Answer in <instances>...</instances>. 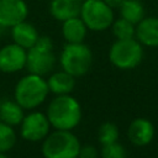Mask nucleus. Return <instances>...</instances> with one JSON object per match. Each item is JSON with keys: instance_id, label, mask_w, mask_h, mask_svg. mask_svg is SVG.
Instances as JSON below:
<instances>
[{"instance_id": "obj_1", "label": "nucleus", "mask_w": 158, "mask_h": 158, "mask_svg": "<svg viewBox=\"0 0 158 158\" xmlns=\"http://www.w3.org/2000/svg\"><path fill=\"white\" fill-rule=\"evenodd\" d=\"M46 115L54 130L73 131L81 121L83 111L79 101L70 94L56 95L48 104Z\"/></svg>"}, {"instance_id": "obj_2", "label": "nucleus", "mask_w": 158, "mask_h": 158, "mask_svg": "<svg viewBox=\"0 0 158 158\" xmlns=\"http://www.w3.org/2000/svg\"><path fill=\"white\" fill-rule=\"evenodd\" d=\"M49 94L47 80L42 75L28 73L19 79L15 85V101L25 110H33L41 106Z\"/></svg>"}, {"instance_id": "obj_3", "label": "nucleus", "mask_w": 158, "mask_h": 158, "mask_svg": "<svg viewBox=\"0 0 158 158\" xmlns=\"http://www.w3.org/2000/svg\"><path fill=\"white\" fill-rule=\"evenodd\" d=\"M80 147L79 138L72 131L54 130L42 141L41 152L44 158H77Z\"/></svg>"}, {"instance_id": "obj_4", "label": "nucleus", "mask_w": 158, "mask_h": 158, "mask_svg": "<svg viewBox=\"0 0 158 158\" xmlns=\"http://www.w3.org/2000/svg\"><path fill=\"white\" fill-rule=\"evenodd\" d=\"M59 63L62 69L73 77H83L91 68L93 52L84 42L67 43L60 52Z\"/></svg>"}, {"instance_id": "obj_5", "label": "nucleus", "mask_w": 158, "mask_h": 158, "mask_svg": "<svg viewBox=\"0 0 158 158\" xmlns=\"http://www.w3.org/2000/svg\"><path fill=\"white\" fill-rule=\"evenodd\" d=\"M56 65V56L53 53V42L48 36H40L37 42L27 49L26 69L28 73L44 77L51 73Z\"/></svg>"}, {"instance_id": "obj_6", "label": "nucleus", "mask_w": 158, "mask_h": 158, "mask_svg": "<svg viewBox=\"0 0 158 158\" xmlns=\"http://www.w3.org/2000/svg\"><path fill=\"white\" fill-rule=\"evenodd\" d=\"M143 59V46L136 38L116 40L109 49L110 63L123 70L133 69Z\"/></svg>"}, {"instance_id": "obj_7", "label": "nucleus", "mask_w": 158, "mask_h": 158, "mask_svg": "<svg viewBox=\"0 0 158 158\" xmlns=\"http://www.w3.org/2000/svg\"><path fill=\"white\" fill-rule=\"evenodd\" d=\"M79 16L88 30L95 32L110 28L115 20L114 7L104 0H83Z\"/></svg>"}, {"instance_id": "obj_8", "label": "nucleus", "mask_w": 158, "mask_h": 158, "mask_svg": "<svg viewBox=\"0 0 158 158\" xmlns=\"http://www.w3.org/2000/svg\"><path fill=\"white\" fill-rule=\"evenodd\" d=\"M20 126V135L25 141L28 142H40L46 138L51 132V123L46 112L42 111H31L25 115Z\"/></svg>"}, {"instance_id": "obj_9", "label": "nucleus", "mask_w": 158, "mask_h": 158, "mask_svg": "<svg viewBox=\"0 0 158 158\" xmlns=\"http://www.w3.org/2000/svg\"><path fill=\"white\" fill-rule=\"evenodd\" d=\"M27 51L16 43H9L0 48V72L16 73L26 67Z\"/></svg>"}, {"instance_id": "obj_10", "label": "nucleus", "mask_w": 158, "mask_h": 158, "mask_svg": "<svg viewBox=\"0 0 158 158\" xmlns=\"http://www.w3.org/2000/svg\"><path fill=\"white\" fill-rule=\"evenodd\" d=\"M28 6L25 0H0V27L11 28L25 21Z\"/></svg>"}, {"instance_id": "obj_11", "label": "nucleus", "mask_w": 158, "mask_h": 158, "mask_svg": "<svg viewBox=\"0 0 158 158\" xmlns=\"http://www.w3.org/2000/svg\"><path fill=\"white\" fill-rule=\"evenodd\" d=\"M127 137L135 146L143 147L152 142L154 137V125L144 117H137L128 125Z\"/></svg>"}, {"instance_id": "obj_12", "label": "nucleus", "mask_w": 158, "mask_h": 158, "mask_svg": "<svg viewBox=\"0 0 158 158\" xmlns=\"http://www.w3.org/2000/svg\"><path fill=\"white\" fill-rule=\"evenodd\" d=\"M135 38L146 47L158 48V17H143L135 28Z\"/></svg>"}, {"instance_id": "obj_13", "label": "nucleus", "mask_w": 158, "mask_h": 158, "mask_svg": "<svg viewBox=\"0 0 158 158\" xmlns=\"http://www.w3.org/2000/svg\"><path fill=\"white\" fill-rule=\"evenodd\" d=\"M11 32V38L14 43L19 44L20 47L25 48L26 51L31 48L38 40L40 35L37 28L28 21H22L10 28Z\"/></svg>"}, {"instance_id": "obj_14", "label": "nucleus", "mask_w": 158, "mask_h": 158, "mask_svg": "<svg viewBox=\"0 0 158 158\" xmlns=\"http://www.w3.org/2000/svg\"><path fill=\"white\" fill-rule=\"evenodd\" d=\"M83 0H51L49 14L57 21H65L80 14Z\"/></svg>"}, {"instance_id": "obj_15", "label": "nucleus", "mask_w": 158, "mask_h": 158, "mask_svg": "<svg viewBox=\"0 0 158 158\" xmlns=\"http://www.w3.org/2000/svg\"><path fill=\"white\" fill-rule=\"evenodd\" d=\"M46 80H47L49 93L54 95L70 94L75 86V77H73L72 74L67 73L63 69L59 72H54Z\"/></svg>"}, {"instance_id": "obj_16", "label": "nucleus", "mask_w": 158, "mask_h": 158, "mask_svg": "<svg viewBox=\"0 0 158 158\" xmlns=\"http://www.w3.org/2000/svg\"><path fill=\"white\" fill-rule=\"evenodd\" d=\"M88 33V27L80 19V16L68 19L62 22V36L67 43L84 42Z\"/></svg>"}, {"instance_id": "obj_17", "label": "nucleus", "mask_w": 158, "mask_h": 158, "mask_svg": "<svg viewBox=\"0 0 158 158\" xmlns=\"http://www.w3.org/2000/svg\"><path fill=\"white\" fill-rule=\"evenodd\" d=\"M25 116V109L15 100L0 101V121L12 127L19 126Z\"/></svg>"}, {"instance_id": "obj_18", "label": "nucleus", "mask_w": 158, "mask_h": 158, "mask_svg": "<svg viewBox=\"0 0 158 158\" xmlns=\"http://www.w3.org/2000/svg\"><path fill=\"white\" fill-rule=\"evenodd\" d=\"M120 17L137 25L144 17V7L139 0H125L118 6Z\"/></svg>"}, {"instance_id": "obj_19", "label": "nucleus", "mask_w": 158, "mask_h": 158, "mask_svg": "<svg viewBox=\"0 0 158 158\" xmlns=\"http://www.w3.org/2000/svg\"><path fill=\"white\" fill-rule=\"evenodd\" d=\"M111 31L112 35L115 36L116 40H128V38H135V28L136 25L131 23L130 21L120 17L117 20H114L111 25Z\"/></svg>"}, {"instance_id": "obj_20", "label": "nucleus", "mask_w": 158, "mask_h": 158, "mask_svg": "<svg viewBox=\"0 0 158 158\" xmlns=\"http://www.w3.org/2000/svg\"><path fill=\"white\" fill-rule=\"evenodd\" d=\"M17 136L15 128L0 121V152H9L16 144Z\"/></svg>"}, {"instance_id": "obj_21", "label": "nucleus", "mask_w": 158, "mask_h": 158, "mask_svg": "<svg viewBox=\"0 0 158 158\" xmlns=\"http://www.w3.org/2000/svg\"><path fill=\"white\" fill-rule=\"evenodd\" d=\"M120 137L118 127L114 122H104L100 125L98 131V139L101 146L116 142Z\"/></svg>"}, {"instance_id": "obj_22", "label": "nucleus", "mask_w": 158, "mask_h": 158, "mask_svg": "<svg viewBox=\"0 0 158 158\" xmlns=\"http://www.w3.org/2000/svg\"><path fill=\"white\" fill-rule=\"evenodd\" d=\"M100 157L101 158H126L127 153L125 147L116 141V142L101 146Z\"/></svg>"}, {"instance_id": "obj_23", "label": "nucleus", "mask_w": 158, "mask_h": 158, "mask_svg": "<svg viewBox=\"0 0 158 158\" xmlns=\"http://www.w3.org/2000/svg\"><path fill=\"white\" fill-rule=\"evenodd\" d=\"M78 157H81V158H98L99 157V152H98V149L94 146L85 144V146L80 147Z\"/></svg>"}, {"instance_id": "obj_24", "label": "nucleus", "mask_w": 158, "mask_h": 158, "mask_svg": "<svg viewBox=\"0 0 158 158\" xmlns=\"http://www.w3.org/2000/svg\"><path fill=\"white\" fill-rule=\"evenodd\" d=\"M106 4H109L111 7H118L121 2H123L125 0H104Z\"/></svg>"}, {"instance_id": "obj_25", "label": "nucleus", "mask_w": 158, "mask_h": 158, "mask_svg": "<svg viewBox=\"0 0 158 158\" xmlns=\"http://www.w3.org/2000/svg\"><path fill=\"white\" fill-rule=\"evenodd\" d=\"M0 158H9L6 156V152H0Z\"/></svg>"}, {"instance_id": "obj_26", "label": "nucleus", "mask_w": 158, "mask_h": 158, "mask_svg": "<svg viewBox=\"0 0 158 158\" xmlns=\"http://www.w3.org/2000/svg\"><path fill=\"white\" fill-rule=\"evenodd\" d=\"M77 158H81V157H77Z\"/></svg>"}]
</instances>
